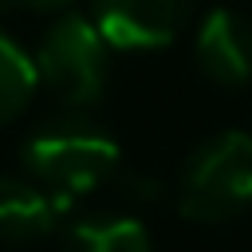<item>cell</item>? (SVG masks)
Masks as SVG:
<instances>
[{"label": "cell", "mask_w": 252, "mask_h": 252, "mask_svg": "<svg viewBox=\"0 0 252 252\" xmlns=\"http://www.w3.org/2000/svg\"><path fill=\"white\" fill-rule=\"evenodd\" d=\"M122 185H126V197H134V201H154L158 189H161L154 177H142V173H130Z\"/></svg>", "instance_id": "30bf717a"}, {"label": "cell", "mask_w": 252, "mask_h": 252, "mask_svg": "<svg viewBox=\"0 0 252 252\" xmlns=\"http://www.w3.org/2000/svg\"><path fill=\"white\" fill-rule=\"evenodd\" d=\"M35 87H39V75H35L32 51H24L0 28V126L24 114V106L35 94Z\"/></svg>", "instance_id": "ba28073f"}, {"label": "cell", "mask_w": 252, "mask_h": 252, "mask_svg": "<svg viewBox=\"0 0 252 252\" xmlns=\"http://www.w3.org/2000/svg\"><path fill=\"white\" fill-rule=\"evenodd\" d=\"M67 209H71V197L35 181L32 173L0 177V240L4 244H35L51 236L67 217Z\"/></svg>", "instance_id": "8992f818"}, {"label": "cell", "mask_w": 252, "mask_h": 252, "mask_svg": "<svg viewBox=\"0 0 252 252\" xmlns=\"http://www.w3.org/2000/svg\"><path fill=\"white\" fill-rule=\"evenodd\" d=\"M59 252H154V240L138 217L91 213L63 232Z\"/></svg>", "instance_id": "52a82bcc"}, {"label": "cell", "mask_w": 252, "mask_h": 252, "mask_svg": "<svg viewBox=\"0 0 252 252\" xmlns=\"http://www.w3.org/2000/svg\"><path fill=\"white\" fill-rule=\"evenodd\" d=\"M193 0H91V20L118 51H158L189 24Z\"/></svg>", "instance_id": "277c9868"}, {"label": "cell", "mask_w": 252, "mask_h": 252, "mask_svg": "<svg viewBox=\"0 0 252 252\" xmlns=\"http://www.w3.org/2000/svg\"><path fill=\"white\" fill-rule=\"evenodd\" d=\"M252 205V134L220 130L193 146L177 177V213L193 224H228Z\"/></svg>", "instance_id": "7a4b0ae2"}, {"label": "cell", "mask_w": 252, "mask_h": 252, "mask_svg": "<svg viewBox=\"0 0 252 252\" xmlns=\"http://www.w3.org/2000/svg\"><path fill=\"white\" fill-rule=\"evenodd\" d=\"M35 75L47 83V91L75 110H94L110 83V43L94 28L91 16L59 12L47 32L39 35L35 51Z\"/></svg>", "instance_id": "3957f363"}, {"label": "cell", "mask_w": 252, "mask_h": 252, "mask_svg": "<svg viewBox=\"0 0 252 252\" xmlns=\"http://www.w3.org/2000/svg\"><path fill=\"white\" fill-rule=\"evenodd\" d=\"M118 138L91 118V110L63 106L55 118H43L20 146L24 173L59 189L63 197H83L106 185L118 169Z\"/></svg>", "instance_id": "6da1fadb"}, {"label": "cell", "mask_w": 252, "mask_h": 252, "mask_svg": "<svg viewBox=\"0 0 252 252\" xmlns=\"http://www.w3.org/2000/svg\"><path fill=\"white\" fill-rule=\"evenodd\" d=\"M71 4H79V0H0V12H16V8H24V12H67Z\"/></svg>", "instance_id": "9c48e42d"}, {"label": "cell", "mask_w": 252, "mask_h": 252, "mask_svg": "<svg viewBox=\"0 0 252 252\" xmlns=\"http://www.w3.org/2000/svg\"><path fill=\"white\" fill-rule=\"evenodd\" d=\"M193 59L201 75L217 87L252 83V20L236 8H213L197 24Z\"/></svg>", "instance_id": "5b68a950"}]
</instances>
